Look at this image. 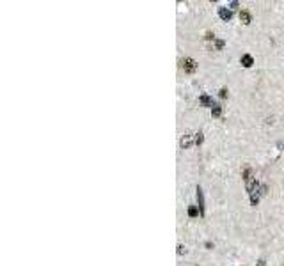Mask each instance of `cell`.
I'll use <instances>...</instances> for the list:
<instances>
[{"instance_id":"1","label":"cell","mask_w":284,"mask_h":266,"mask_svg":"<svg viewBox=\"0 0 284 266\" xmlns=\"http://www.w3.org/2000/svg\"><path fill=\"white\" fill-rule=\"evenodd\" d=\"M181 66H183L185 73H194V71L197 69L195 60H194V59H190V57H185V59L181 60Z\"/></svg>"},{"instance_id":"2","label":"cell","mask_w":284,"mask_h":266,"mask_svg":"<svg viewBox=\"0 0 284 266\" xmlns=\"http://www.w3.org/2000/svg\"><path fill=\"white\" fill-rule=\"evenodd\" d=\"M219 16L222 22H229L231 18H233V13H231L227 7H219Z\"/></svg>"},{"instance_id":"3","label":"cell","mask_w":284,"mask_h":266,"mask_svg":"<svg viewBox=\"0 0 284 266\" xmlns=\"http://www.w3.org/2000/svg\"><path fill=\"white\" fill-rule=\"evenodd\" d=\"M197 202H199V211H201V215H204V195H202L201 186H197Z\"/></svg>"},{"instance_id":"4","label":"cell","mask_w":284,"mask_h":266,"mask_svg":"<svg viewBox=\"0 0 284 266\" xmlns=\"http://www.w3.org/2000/svg\"><path fill=\"white\" fill-rule=\"evenodd\" d=\"M240 62H241V66H243V68H251V66L254 64V59H252V55L245 53V55H241Z\"/></svg>"},{"instance_id":"5","label":"cell","mask_w":284,"mask_h":266,"mask_svg":"<svg viewBox=\"0 0 284 266\" xmlns=\"http://www.w3.org/2000/svg\"><path fill=\"white\" fill-rule=\"evenodd\" d=\"M199 103L202 105V107H215V105H213V99L210 98V96H208V94H202L201 98H199Z\"/></svg>"},{"instance_id":"6","label":"cell","mask_w":284,"mask_h":266,"mask_svg":"<svg viewBox=\"0 0 284 266\" xmlns=\"http://www.w3.org/2000/svg\"><path fill=\"white\" fill-rule=\"evenodd\" d=\"M192 133H185L183 138H181V147H190L192 146Z\"/></svg>"},{"instance_id":"7","label":"cell","mask_w":284,"mask_h":266,"mask_svg":"<svg viewBox=\"0 0 284 266\" xmlns=\"http://www.w3.org/2000/svg\"><path fill=\"white\" fill-rule=\"evenodd\" d=\"M240 20L245 23V25H249V23H251V13L245 11V9H243V11H240Z\"/></svg>"},{"instance_id":"8","label":"cell","mask_w":284,"mask_h":266,"mask_svg":"<svg viewBox=\"0 0 284 266\" xmlns=\"http://www.w3.org/2000/svg\"><path fill=\"white\" fill-rule=\"evenodd\" d=\"M211 115L213 117H220V115H222V107H220V105H215L211 108Z\"/></svg>"},{"instance_id":"9","label":"cell","mask_w":284,"mask_h":266,"mask_svg":"<svg viewBox=\"0 0 284 266\" xmlns=\"http://www.w3.org/2000/svg\"><path fill=\"white\" fill-rule=\"evenodd\" d=\"M197 215H201V211H199V208H197V206H190V208H188V217L194 218V217H197Z\"/></svg>"},{"instance_id":"10","label":"cell","mask_w":284,"mask_h":266,"mask_svg":"<svg viewBox=\"0 0 284 266\" xmlns=\"http://www.w3.org/2000/svg\"><path fill=\"white\" fill-rule=\"evenodd\" d=\"M202 140H204V137H202V133H201V131L194 135V142H195L197 146H201V144H202Z\"/></svg>"},{"instance_id":"11","label":"cell","mask_w":284,"mask_h":266,"mask_svg":"<svg viewBox=\"0 0 284 266\" xmlns=\"http://www.w3.org/2000/svg\"><path fill=\"white\" fill-rule=\"evenodd\" d=\"M213 48L222 50L224 48V41H222V39H215V41H213Z\"/></svg>"},{"instance_id":"12","label":"cell","mask_w":284,"mask_h":266,"mask_svg":"<svg viewBox=\"0 0 284 266\" xmlns=\"http://www.w3.org/2000/svg\"><path fill=\"white\" fill-rule=\"evenodd\" d=\"M219 96H220L222 99H224V98H227V89H226V87H222V89L219 91Z\"/></svg>"},{"instance_id":"13","label":"cell","mask_w":284,"mask_h":266,"mask_svg":"<svg viewBox=\"0 0 284 266\" xmlns=\"http://www.w3.org/2000/svg\"><path fill=\"white\" fill-rule=\"evenodd\" d=\"M206 39H208V41H211V39L215 41V36H213L211 32H206Z\"/></svg>"},{"instance_id":"14","label":"cell","mask_w":284,"mask_h":266,"mask_svg":"<svg viewBox=\"0 0 284 266\" xmlns=\"http://www.w3.org/2000/svg\"><path fill=\"white\" fill-rule=\"evenodd\" d=\"M185 252V247L183 245H178V254H183Z\"/></svg>"},{"instance_id":"15","label":"cell","mask_w":284,"mask_h":266,"mask_svg":"<svg viewBox=\"0 0 284 266\" xmlns=\"http://www.w3.org/2000/svg\"><path fill=\"white\" fill-rule=\"evenodd\" d=\"M257 266H266V261H265V259H259V261H257Z\"/></svg>"},{"instance_id":"16","label":"cell","mask_w":284,"mask_h":266,"mask_svg":"<svg viewBox=\"0 0 284 266\" xmlns=\"http://www.w3.org/2000/svg\"><path fill=\"white\" fill-rule=\"evenodd\" d=\"M206 248H213V243H211V241H206Z\"/></svg>"}]
</instances>
